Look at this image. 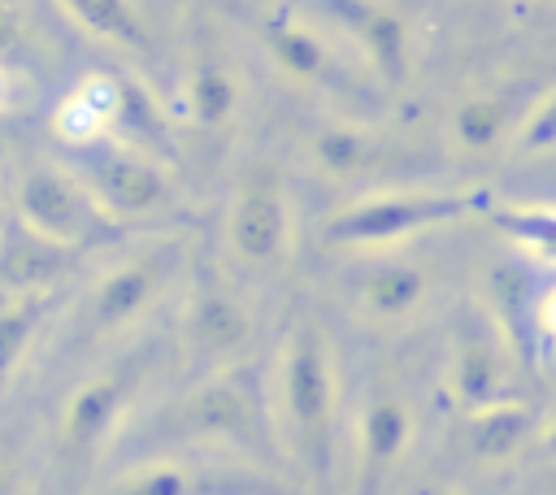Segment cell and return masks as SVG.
I'll return each instance as SVG.
<instances>
[{
    "mask_svg": "<svg viewBox=\"0 0 556 495\" xmlns=\"http://www.w3.org/2000/svg\"><path fill=\"white\" fill-rule=\"evenodd\" d=\"M282 417L300 469L330 491L334 473V373L326 339L313 321H300L282 356Z\"/></svg>",
    "mask_w": 556,
    "mask_h": 495,
    "instance_id": "cell-1",
    "label": "cell"
},
{
    "mask_svg": "<svg viewBox=\"0 0 556 495\" xmlns=\"http://www.w3.org/2000/svg\"><path fill=\"white\" fill-rule=\"evenodd\" d=\"M152 439L165 443H200V439H226L235 447H248L252 456L274 452V421L265 408V391L252 369L217 373L213 382H200L182 399H174L156 421Z\"/></svg>",
    "mask_w": 556,
    "mask_h": 495,
    "instance_id": "cell-2",
    "label": "cell"
},
{
    "mask_svg": "<svg viewBox=\"0 0 556 495\" xmlns=\"http://www.w3.org/2000/svg\"><path fill=\"white\" fill-rule=\"evenodd\" d=\"M17 213L35 239L56 248H83L113 230V217L91 200V191L65 169H26L17 187Z\"/></svg>",
    "mask_w": 556,
    "mask_h": 495,
    "instance_id": "cell-3",
    "label": "cell"
},
{
    "mask_svg": "<svg viewBox=\"0 0 556 495\" xmlns=\"http://www.w3.org/2000/svg\"><path fill=\"white\" fill-rule=\"evenodd\" d=\"M478 204H486V195H443V191L374 195V200H361V204L343 208L326 226V239L330 243H361V248H369V243H395V239H404L413 230L456 221V217H465Z\"/></svg>",
    "mask_w": 556,
    "mask_h": 495,
    "instance_id": "cell-4",
    "label": "cell"
},
{
    "mask_svg": "<svg viewBox=\"0 0 556 495\" xmlns=\"http://www.w3.org/2000/svg\"><path fill=\"white\" fill-rule=\"evenodd\" d=\"M143 382V356L135 360H122L117 369L100 373L96 382H83L74 391V399L65 404V426H61V439H65V452L87 460L104 447V439L117 430L122 412L130 408L135 391Z\"/></svg>",
    "mask_w": 556,
    "mask_h": 495,
    "instance_id": "cell-5",
    "label": "cell"
},
{
    "mask_svg": "<svg viewBox=\"0 0 556 495\" xmlns=\"http://www.w3.org/2000/svg\"><path fill=\"white\" fill-rule=\"evenodd\" d=\"M230 243L252 265H269L287 248V200L278 174L265 161H256L239 182L230 208Z\"/></svg>",
    "mask_w": 556,
    "mask_h": 495,
    "instance_id": "cell-6",
    "label": "cell"
},
{
    "mask_svg": "<svg viewBox=\"0 0 556 495\" xmlns=\"http://www.w3.org/2000/svg\"><path fill=\"white\" fill-rule=\"evenodd\" d=\"M91 200L117 221V217H148V213H161L169 204V182L165 174L135 156V152H122V148H109V152H91L87 156V182Z\"/></svg>",
    "mask_w": 556,
    "mask_h": 495,
    "instance_id": "cell-7",
    "label": "cell"
},
{
    "mask_svg": "<svg viewBox=\"0 0 556 495\" xmlns=\"http://www.w3.org/2000/svg\"><path fill=\"white\" fill-rule=\"evenodd\" d=\"M174 269V248H156V252H143L126 265H117L91 295V308H87V326L91 330H117L126 321H135L152 295L165 287Z\"/></svg>",
    "mask_w": 556,
    "mask_h": 495,
    "instance_id": "cell-8",
    "label": "cell"
},
{
    "mask_svg": "<svg viewBox=\"0 0 556 495\" xmlns=\"http://www.w3.org/2000/svg\"><path fill=\"white\" fill-rule=\"evenodd\" d=\"M109 495H295L274 478L243 469H191V465H148L126 473Z\"/></svg>",
    "mask_w": 556,
    "mask_h": 495,
    "instance_id": "cell-9",
    "label": "cell"
},
{
    "mask_svg": "<svg viewBox=\"0 0 556 495\" xmlns=\"http://www.w3.org/2000/svg\"><path fill=\"white\" fill-rule=\"evenodd\" d=\"M321 9L361 43L369 65L387 82H404V74H408V35H404V22L387 4H378V0H321Z\"/></svg>",
    "mask_w": 556,
    "mask_h": 495,
    "instance_id": "cell-10",
    "label": "cell"
},
{
    "mask_svg": "<svg viewBox=\"0 0 556 495\" xmlns=\"http://www.w3.org/2000/svg\"><path fill=\"white\" fill-rule=\"evenodd\" d=\"M261 39H265V48L274 52V61H278L287 74H295V78H304V82H313V87H321V91H339V96H356V91H361L356 78H352L308 30H300L295 22H287V17H265V22H261Z\"/></svg>",
    "mask_w": 556,
    "mask_h": 495,
    "instance_id": "cell-11",
    "label": "cell"
},
{
    "mask_svg": "<svg viewBox=\"0 0 556 495\" xmlns=\"http://www.w3.org/2000/svg\"><path fill=\"white\" fill-rule=\"evenodd\" d=\"M404 443H408V412H404V404L391 399V395H378L365 408V421H361V460H356L352 495H382V482L395 469Z\"/></svg>",
    "mask_w": 556,
    "mask_h": 495,
    "instance_id": "cell-12",
    "label": "cell"
},
{
    "mask_svg": "<svg viewBox=\"0 0 556 495\" xmlns=\"http://www.w3.org/2000/svg\"><path fill=\"white\" fill-rule=\"evenodd\" d=\"M248 334H252V326H248V313L239 308V300L226 287H217L213 278H204L195 300H191V339H195V347L213 360H226V356L243 352Z\"/></svg>",
    "mask_w": 556,
    "mask_h": 495,
    "instance_id": "cell-13",
    "label": "cell"
},
{
    "mask_svg": "<svg viewBox=\"0 0 556 495\" xmlns=\"http://www.w3.org/2000/svg\"><path fill=\"white\" fill-rule=\"evenodd\" d=\"M452 395L465 412L495 404L504 395V378H500V360L486 343V330L478 321H465L456 334V356H452Z\"/></svg>",
    "mask_w": 556,
    "mask_h": 495,
    "instance_id": "cell-14",
    "label": "cell"
},
{
    "mask_svg": "<svg viewBox=\"0 0 556 495\" xmlns=\"http://www.w3.org/2000/svg\"><path fill=\"white\" fill-rule=\"evenodd\" d=\"M539 430V417L530 404H513V399H495V404H482L469 412V426H465V443L473 456L482 460H504L513 452H521Z\"/></svg>",
    "mask_w": 556,
    "mask_h": 495,
    "instance_id": "cell-15",
    "label": "cell"
},
{
    "mask_svg": "<svg viewBox=\"0 0 556 495\" xmlns=\"http://www.w3.org/2000/svg\"><path fill=\"white\" fill-rule=\"evenodd\" d=\"M61 4L70 9V17L78 26H87L104 43H117L126 52H148L152 48L148 26H143V17L135 13L130 0H61Z\"/></svg>",
    "mask_w": 556,
    "mask_h": 495,
    "instance_id": "cell-16",
    "label": "cell"
},
{
    "mask_svg": "<svg viewBox=\"0 0 556 495\" xmlns=\"http://www.w3.org/2000/svg\"><path fill=\"white\" fill-rule=\"evenodd\" d=\"M187 100H191V117L200 126H222L235 113V78L217 56H200L187 82Z\"/></svg>",
    "mask_w": 556,
    "mask_h": 495,
    "instance_id": "cell-17",
    "label": "cell"
},
{
    "mask_svg": "<svg viewBox=\"0 0 556 495\" xmlns=\"http://www.w3.org/2000/svg\"><path fill=\"white\" fill-rule=\"evenodd\" d=\"M421 295H426V274H421L417 265H404V261L378 265V269L365 278V304H369L378 317H400V313H408Z\"/></svg>",
    "mask_w": 556,
    "mask_h": 495,
    "instance_id": "cell-18",
    "label": "cell"
},
{
    "mask_svg": "<svg viewBox=\"0 0 556 495\" xmlns=\"http://www.w3.org/2000/svg\"><path fill=\"white\" fill-rule=\"evenodd\" d=\"M43 313H48V295H22V300L0 308V386L9 382L13 365L26 356Z\"/></svg>",
    "mask_w": 556,
    "mask_h": 495,
    "instance_id": "cell-19",
    "label": "cell"
},
{
    "mask_svg": "<svg viewBox=\"0 0 556 495\" xmlns=\"http://www.w3.org/2000/svg\"><path fill=\"white\" fill-rule=\"evenodd\" d=\"M109 130H122L126 139L148 143V148H165V122H161L152 96L130 78H117V109H113Z\"/></svg>",
    "mask_w": 556,
    "mask_h": 495,
    "instance_id": "cell-20",
    "label": "cell"
},
{
    "mask_svg": "<svg viewBox=\"0 0 556 495\" xmlns=\"http://www.w3.org/2000/svg\"><path fill=\"white\" fill-rule=\"evenodd\" d=\"M313 148H317V161H321L330 174H365V169H378V165L387 161V148H382V143L365 139V135H356V130H343V126L321 130Z\"/></svg>",
    "mask_w": 556,
    "mask_h": 495,
    "instance_id": "cell-21",
    "label": "cell"
},
{
    "mask_svg": "<svg viewBox=\"0 0 556 495\" xmlns=\"http://www.w3.org/2000/svg\"><path fill=\"white\" fill-rule=\"evenodd\" d=\"M508 109H513L508 96H473V100H465V104L456 109L452 130H456V139H460L465 148L482 152V148H491V143L504 135Z\"/></svg>",
    "mask_w": 556,
    "mask_h": 495,
    "instance_id": "cell-22",
    "label": "cell"
},
{
    "mask_svg": "<svg viewBox=\"0 0 556 495\" xmlns=\"http://www.w3.org/2000/svg\"><path fill=\"white\" fill-rule=\"evenodd\" d=\"M491 217L504 234L534 248L543 261H556V213L552 208H495Z\"/></svg>",
    "mask_w": 556,
    "mask_h": 495,
    "instance_id": "cell-23",
    "label": "cell"
},
{
    "mask_svg": "<svg viewBox=\"0 0 556 495\" xmlns=\"http://www.w3.org/2000/svg\"><path fill=\"white\" fill-rule=\"evenodd\" d=\"M52 126H56V135L65 139V143H74V148H87V143H96L104 130H109V122L74 91V96H65V104L56 109V117H52Z\"/></svg>",
    "mask_w": 556,
    "mask_h": 495,
    "instance_id": "cell-24",
    "label": "cell"
},
{
    "mask_svg": "<svg viewBox=\"0 0 556 495\" xmlns=\"http://www.w3.org/2000/svg\"><path fill=\"white\" fill-rule=\"evenodd\" d=\"M526 148H547V143H556V96L530 117V126H526V139H521Z\"/></svg>",
    "mask_w": 556,
    "mask_h": 495,
    "instance_id": "cell-25",
    "label": "cell"
},
{
    "mask_svg": "<svg viewBox=\"0 0 556 495\" xmlns=\"http://www.w3.org/2000/svg\"><path fill=\"white\" fill-rule=\"evenodd\" d=\"M22 52V26L13 17V9L0 0V65H9Z\"/></svg>",
    "mask_w": 556,
    "mask_h": 495,
    "instance_id": "cell-26",
    "label": "cell"
},
{
    "mask_svg": "<svg viewBox=\"0 0 556 495\" xmlns=\"http://www.w3.org/2000/svg\"><path fill=\"white\" fill-rule=\"evenodd\" d=\"M0 495H17V473L4 456H0Z\"/></svg>",
    "mask_w": 556,
    "mask_h": 495,
    "instance_id": "cell-27",
    "label": "cell"
},
{
    "mask_svg": "<svg viewBox=\"0 0 556 495\" xmlns=\"http://www.w3.org/2000/svg\"><path fill=\"white\" fill-rule=\"evenodd\" d=\"M13 104V74H9V65H0V109H9Z\"/></svg>",
    "mask_w": 556,
    "mask_h": 495,
    "instance_id": "cell-28",
    "label": "cell"
},
{
    "mask_svg": "<svg viewBox=\"0 0 556 495\" xmlns=\"http://www.w3.org/2000/svg\"><path fill=\"white\" fill-rule=\"evenodd\" d=\"M543 326L556 334V291H552V295H547V304H543Z\"/></svg>",
    "mask_w": 556,
    "mask_h": 495,
    "instance_id": "cell-29",
    "label": "cell"
},
{
    "mask_svg": "<svg viewBox=\"0 0 556 495\" xmlns=\"http://www.w3.org/2000/svg\"><path fill=\"white\" fill-rule=\"evenodd\" d=\"M547 447H552V452H556V426H552V430H547Z\"/></svg>",
    "mask_w": 556,
    "mask_h": 495,
    "instance_id": "cell-30",
    "label": "cell"
}]
</instances>
